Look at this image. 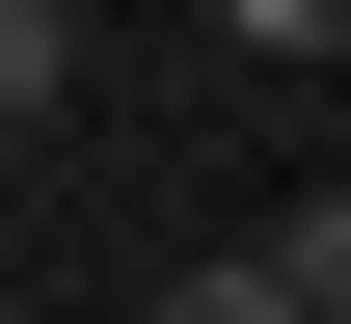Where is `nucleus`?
<instances>
[{
	"instance_id": "1",
	"label": "nucleus",
	"mask_w": 351,
	"mask_h": 324,
	"mask_svg": "<svg viewBox=\"0 0 351 324\" xmlns=\"http://www.w3.org/2000/svg\"><path fill=\"white\" fill-rule=\"evenodd\" d=\"M0 108H27V136L82 108V0H0Z\"/></svg>"
},
{
	"instance_id": "2",
	"label": "nucleus",
	"mask_w": 351,
	"mask_h": 324,
	"mask_svg": "<svg viewBox=\"0 0 351 324\" xmlns=\"http://www.w3.org/2000/svg\"><path fill=\"white\" fill-rule=\"evenodd\" d=\"M162 324H324V297L270 271V243H217V271H162Z\"/></svg>"
},
{
	"instance_id": "3",
	"label": "nucleus",
	"mask_w": 351,
	"mask_h": 324,
	"mask_svg": "<svg viewBox=\"0 0 351 324\" xmlns=\"http://www.w3.org/2000/svg\"><path fill=\"white\" fill-rule=\"evenodd\" d=\"M270 271H298V297L351 324V189H298V216H270Z\"/></svg>"
},
{
	"instance_id": "4",
	"label": "nucleus",
	"mask_w": 351,
	"mask_h": 324,
	"mask_svg": "<svg viewBox=\"0 0 351 324\" xmlns=\"http://www.w3.org/2000/svg\"><path fill=\"white\" fill-rule=\"evenodd\" d=\"M217 54H351V0H217Z\"/></svg>"
}]
</instances>
